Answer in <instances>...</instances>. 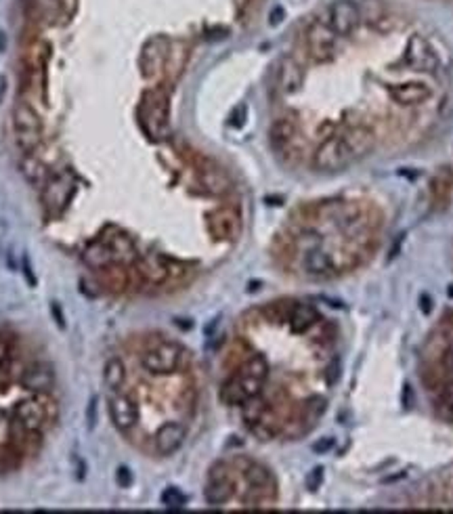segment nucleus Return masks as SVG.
<instances>
[{"label": "nucleus", "mask_w": 453, "mask_h": 514, "mask_svg": "<svg viewBox=\"0 0 453 514\" xmlns=\"http://www.w3.org/2000/svg\"><path fill=\"white\" fill-rule=\"evenodd\" d=\"M13 420L25 428V430H34V433H42L51 420H49V413H47V407L42 403V397H34V399H23L19 401L15 407H13Z\"/></svg>", "instance_id": "nucleus-6"}, {"label": "nucleus", "mask_w": 453, "mask_h": 514, "mask_svg": "<svg viewBox=\"0 0 453 514\" xmlns=\"http://www.w3.org/2000/svg\"><path fill=\"white\" fill-rule=\"evenodd\" d=\"M82 258H84V263H86L91 269H97V271H101V269H105V267H110L112 263H115L112 248H110L108 244H101V241L88 246V248L84 250Z\"/></svg>", "instance_id": "nucleus-24"}, {"label": "nucleus", "mask_w": 453, "mask_h": 514, "mask_svg": "<svg viewBox=\"0 0 453 514\" xmlns=\"http://www.w3.org/2000/svg\"><path fill=\"white\" fill-rule=\"evenodd\" d=\"M61 8H63V17H74L76 0H61Z\"/></svg>", "instance_id": "nucleus-42"}, {"label": "nucleus", "mask_w": 453, "mask_h": 514, "mask_svg": "<svg viewBox=\"0 0 453 514\" xmlns=\"http://www.w3.org/2000/svg\"><path fill=\"white\" fill-rule=\"evenodd\" d=\"M239 372L250 374V376H254V378L267 382V378H269V363H267L265 357H260V355H252V357L239 367Z\"/></svg>", "instance_id": "nucleus-33"}, {"label": "nucleus", "mask_w": 453, "mask_h": 514, "mask_svg": "<svg viewBox=\"0 0 453 514\" xmlns=\"http://www.w3.org/2000/svg\"><path fill=\"white\" fill-rule=\"evenodd\" d=\"M23 273H25V278H28L30 286H36V278H34V273H32V267H30L28 258H23Z\"/></svg>", "instance_id": "nucleus-44"}, {"label": "nucleus", "mask_w": 453, "mask_h": 514, "mask_svg": "<svg viewBox=\"0 0 453 514\" xmlns=\"http://www.w3.org/2000/svg\"><path fill=\"white\" fill-rule=\"evenodd\" d=\"M283 17V8L282 6H277V8H273V13L269 15V19H271V25H277L280 21H282Z\"/></svg>", "instance_id": "nucleus-46"}, {"label": "nucleus", "mask_w": 453, "mask_h": 514, "mask_svg": "<svg viewBox=\"0 0 453 514\" xmlns=\"http://www.w3.org/2000/svg\"><path fill=\"white\" fill-rule=\"evenodd\" d=\"M208 229L217 239H233L239 231V217L229 208L217 210L208 219Z\"/></svg>", "instance_id": "nucleus-17"}, {"label": "nucleus", "mask_w": 453, "mask_h": 514, "mask_svg": "<svg viewBox=\"0 0 453 514\" xmlns=\"http://www.w3.org/2000/svg\"><path fill=\"white\" fill-rule=\"evenodd\" d=\"M326 407H328V403L326 399H321V397H309V399L302 403V411H300V420L304 422V426L311 430L317 422H319V418L326 413Z\"/></svg>", "instance_id": "nucleus-28"}, {"label": "nucleus", "mask_w": 453, "mask_h": 514, "mask_svg": "<svg viewBox=\"0 0 453 514\" xmlns=\"http://www.w3.org/2000/svg\"><path fill=\"white\" fill-rule=\"evenodd\" d=\"M405 61L411 65V67H418V69H435L439 65V59L435 55L432 47L422 38V36H413L409 42H407V51H405Z\"/></svg>", "instance_id": "nucleus-13"}, {"label": "nucleus", "mask_w": 453, "mask_h": 514, "mask_svg": "<svg viewBox=\"0 0 453 514\" xmlns=\"http://www.w3.org/2000/svg\"><path fill=\"white\" fill-rule=\"evenodd\" d=\"M298 137V124L292 115H280L269 128V139L275 149H285Z\"/></svg>", "instance_id": "nucleus-18"}, {"label": "nucleus", "mask_w": 453, "mask_h": 514, "mask_svg": "<svg viewBox=\"0 0 453 514\" xmlns=\"http://www.w3.org/2000/svg\"><path fill=\"white\" fill-rule=\"evenodd\" d=\"M323 483V468H313L309 474H306V489L311 491H317Z\"/></svg>", "instance_id": "nucleus-36"}, {"label": "nucleus", "mask_w": 453, "mask_h": 514, "mask_svg": "<svg viewBox=\"0 0 453 514\" xmlns=\"http://www.w3.org/2000/svg\"><path fill=\"white\" fill-rule=\"evenodd\" d=\"M340 374H342L340 359H332V363H330V365L326 367V372H323V378H326V382H328L330 387H334V384L340 380Z\"/></svg>", "instance_id": "nucleus-35"}, {"label": "nucleus", "mask_w": 453, "mask_h": 514, "mask_svg": "<svg viewBox=\"0 0 453 514\" xmlns=\"http://www.w3.org/2000/svg\"><path fill=\"white\" fill-rule=\"evenodd\" d=\"M11 370H13V367H11V361H8L6 365H0V393H6L8 387H11L13 380H15V376H13Z\"/></svg>", "instance_id": "nucleus-37"}, {"label": "nucleus", "mask_w": 453, "mask_h": 514, "mask_svg": "<svg viewBox=\"0 0 453 514\" xmlns=\"http://www.w3.org/2000/svg\"><path fill=\"white\" fill-rule=\"evenodd\" d=\"M449 296H452V298H453V286H449Z\"/></svg>", "instance_id": "nucleus-53"}, {"label": "nucleus", "mask_w": 453, "mask_h": 514, "mask_svg": "<svg viewBox=\"0 0 453 514\" xmlns=\"http://www.w3.org/2000/svg\"><path fill=\"white\" fill-rule=\"evenodd\" d=\"M164 59H166V49H164V42L160 38H154L145 45L143 49V55H141V67H143V76L151 78L156 76L162 65H164Z\"/></svg>", "instance_id": "nucleus-22"}, {"label": "nucleus", "mask_w": 453, "mask_h": 514, "mask_svg": "<svg viewBox=\"0 0 453 514\" xmlns=\"http://www.w3.org/2000/svg\"><path fill=\"white\" fill-rule=\"evenodd\" d=\"M110 418L113 426L120 433H128L137 426L139 422V405L137 401L122 393H112L110 397Z\"/></svg>", "instance_id": "nucleus-8"}, {"label": "nucleus", "mask_w": 453, "mask_h": 514, "mask_svg": "<svg viewBox=\"0 0 453 514\" xmlns=\"http://www.w3.org/2000/svg\"><path fill=\"white\" fill-rule=\"evenodd\" d=\"M269 409H271L269 401L260 399V397H252V399H248L243 405H241V418H243V422L250 426V424L260 422Z\"/></svg>", "instance_id": "nucleus-29"}, {"label": "nucleus", "mask_w": 453, "mask_h": 514, "mask_svg": "<svg viewBox=\"0 0 453 514\" xmlns=\"http://www.w3.org/2000/svg\"><path fill=\"white\" fill-rule=\"evenodd\" d=\"M248 399H250V397H248L246 391L241 389L237 376L229 378L225 384H223V389H221V401H223L225 405H239V407H241Z\"/></svg>", "instance_id": "nucleus-31"}, {"label": "nucleus", "mask_w": 453, "mask_h": 514, "mask_svg": "<svg viewBox=\"0 0 453 514\" xmlns=\"http://www.w3.org/2000/svg\"><path fill=\"white\" fill-rule=\"evenodd\" d=\"M332 447H334V439H321L313 445V452L315 454H328Z\"/></svg>", "instance_id": "nucleus-40"}, {"label": "nucleus", "mask_w": 453, "mask_h": 514, "mask_svg": "<svg viewBox=\"0 0 453 514\" xmlns=\"http://www.w3.org/2000/svg\"><path fill=\"white\" fill-rule=\"evenodd\" d=\"M443 365H445L449 372H453V346L445 353V357H443Z\"/></svg>", "instance_id": "nucleus-47"}, {"label": "nucleus", "mask_w": 453, "mask_h": 514, "mask_svg": "<svg viewBox=\"0 0 453 514\" xmlns=\"http://www.w3.org/2000/svg\"><path fill=\"white\" fill-rule=\"evenodd\" d=\"M352 162V156L342 139V135L328 137L313 154V166L319 172H340Z\"/></svg>", "instance_id": "nucleus-2"}, {"label": "nucleus", "mask_w": 453, "mask_h": 514, "mask_svg": "<svg viewBox=\"0 0 453 514\" xmlns=\"http://www.w3.org/2000/svg\"><path fill=\"white\" fill-rule=\"evenodd\" d=\"M243 476H246V481L252 489L263 491V493L273 498L275 481H273V474L269 472V468H265L263 464H256V462H248L246 468H243Z\"/></svg>", "instance_id": "nucleus-20"}, {"label": "nucleus", "mask_w": 453, "mask_h": 514, "mask_svg": "<svg viewBox=\"0 0 453 514\" xmlns=\"http://www.w3.org/2000/svg\"><path fill=\"white\" fill-rule=\"evenodd\" d=\"M95 409H97V399H91V405H88V428L91 430L95 426Z\"/></svg>", "instance_id": "nucleus-45"}, {"label": "nucleus", "mask_w": 453, "mask_h": 514, "mask_svg": "<svg viewBox=\"0 0 453 514\" xmlns=\"http://www.w3.org/2000/svg\"><path fill=\"white\" fill-rule=\"evenodd\" d=\"M4 91H6V78L0 76V101H2V97H4Z\"/></svg>", "instance_id": "nucleus-50"}, {"label": "nucleus", "mask_w": 453, "mask_h": 514, "mask_svg": "<svg viewBox=\"0 0 453 514\" xmlns=\"http://www.w3.org/2000/svg\"><path fill=\"white\" fill-rule=\"evenodd\" d=\"M34 8L38 13V17L47 23H57L63 21V8H61V0H34Z\"/></svg>", "instance_id": "nucleus-32"}, {"label": "nucleus", "mask_w": 453, "mask_h": 514, "mask_svg": "<svg viewBox=\"0 0 453 514\" xmlns=\"http://www.w3.org/2000/svg\"><path fill=\"white\" fill-rule=\"evenodd\" d=\"M71 191H74V178H71L69 172L49 176V181L45 183L42 202H45V206L51 208V210H61V208L69 202Z\"/></svg>", "instance_id": "nucleus-10"}, {"label": "nucleus", "mask_w": 453, "mask_h": 514, "mask_svg": "<svg viewBox=\"0 0 453 514\" xmlns=\"http://www.w3.org/2000/svg\"><path fill=\"white\" fill-rule=\"evenodd\" d=\"M389 95L398 105H420L430 99V88L422 82H401V84H391Z\"/></svg>", "instance_id": "nucleus-12"}, {"label": "nucleus", "mask_w": 453, "mask_h": 514, "mask_svg": "<svg viewBox=\"0 0 453 514\" xmlns=\"http://www.w3.org/2000/svg\"><path fill=\"white\" fill-rule=\"evenodd\" d=\"M233 491H235V483H233L226 466L225 464H214L210 468V479H208V485L204 489L206 504L208 506H223L233 498Z\"/></svg>", "instance_id": "nucleus-7"}, {"label": "nucleus", "mask_w": 453, "mask_h": 514, "mask_svg": "<svg viewBox=\"0 0 453 514\" xmlns=\"http://www.w3.org/2000/svg\"><path fill=\"white\" fill-rule=\"evenodd\" d=\"M439 397H441V403H443V405H447V407H453V382L445 384V387L441 389Z\"/></svg>", "instance_id": "nucleus-39"}, {"label": "nucleus", "mask_w": 453, "mask_h": 514, "mask_svg": "<svg viewBox=\"0 0 453 514\" xmlns=\"http://www.w3.org/2000/svg\"><path fill=\"white\" fill-rule=\"evenodd\" d=\"M4 51V34L0 32V53Z\"/></svg>", "instance_id": "nucleus-52"}, {"label": "nucleus", "mask_w": 453, "mask_h": 514, "mask_svg": "<svg viewBox=\"0 0 453 514\" xmlns=\"http://www.w3.org/2000/svg\"><path fill=\"white\" fill-rule=\"evenodd\" d=\"M202 183H204V187H206L210 193H214V195L226 193L229 187H231L226 174L223 171H219V169H206V171L202 172Z\"/></svg>", "instance_id": "nucleus-30"}, {"label": "nucleus", "mask_w": 453, "mask_h": 514, "mask_svg": "<svg viewBox=\"0 0 453 514\" xmlns=\"http://www.w3.org/2000/svg\"><path fill=\"white\" fill-rule=\"evenodd\" d=\"M115 483H117V487H122V489L130 487V485H132V472H130L126 466H120L117 472H115Z\"/></svg>", "instance_id": "nucleus-38"}, {"label": "nucleus", "mask_w": 453, "mask_h": 514, "mask_svg": "<svg viewBox=\"0 0 453 514\" xmlns=\"http://www.w3.org/2000/svg\"><path fill=\"white\" fill-rule=\"evenodd\" d=\"M110 248H112L115 263H120V265H128V263L139 261L137 258V248H134L132 239L126 237V235H115L112 239V244H110Z\"/></svg>", "instance_id": "nucleus-27"}, {"label": "nucleus", "mask_w": 453, "mask_h": 514, "mask_svg": "<svg viewBox=\"0 0 453 514\" xmlns=\"http://www.w3.org/2000/svg\"><path fill=\"white\" fill-rule=\"evenodd\" d=\"M21 172L25 176V181L34 187H45V183L49 181V172L47 166L32 154H25L23 162H21Z\"/></svg>", "instance_id": "nucleus-25"}, {"label": "nucleus", "mask_w": 453, "mask_h": 514, "mask_svg": "<svg viewBox=\"0 0 453 514\" xmlns=\"http://www.w3.org/2000/svg\"><path fill=\"white\" fill-rule=\"evenodd\" d=\"M185 359L189 357L183 346H178L176 343H160L143 355V367L149 374L162 376V374L176 372L185 363Z\"/></svg>", "instance_id": "nucleus-3"}, {"label": "nucleus", "mask_w": 453, "mask_h": 514, "mask_svg": "<svg viewBox=\"0 0 453 514\" xmlns=\"http://www.w3.org/2000/svg\"><path fill=\"white\" fill-rule=\"evenodd\" d=\"M319 321V313L315 307L304 304V302H292L289 315H287V324L294 332L302 334L315 328V324Z\"/></svg>", "instance_id": "nucleus-19"}, {"label": "nucleus", "mask_w": 453, "mask_h": 514, "mask_svg": "<svg viewBox=\"0 0 453 514\" xmlns=\"http://www.w3.org/2000/svg\"><path fill=\"white\" fill-rule=\"evenodd\" d=\"M306 49L313 61L328 63L336 57V34L328 21H313L306 30Z\"/></svg>", "instance_id": "nucleus-4"}, {"label": "nucleus", "mask_w": 453, "mask_h": 514, "mask_svg": "<svg viewBox=\"0 0 453 514\" xmlns=\"http://www.w3.org/2000/svg\"><path fill=\"white\" fill-rule=\"evenodd\" d=\"M130 275L132 273L126 271L124 265H120V263H112L110 267L101 269V282H103V286L108 287V290H112V292H124L126 287L132 284Z\"/></svg>", "instance_id": "nucleus-23"}, {"label": "nucleus", "mask_w": 453, "mask_h": 514, "mask_svg": "<svg viewBox=\"0 0 453 514\" xmlns=\"http://www.w3.org/2000/svg\"><path fill=\"white\" fill-rule=\"evenodd\" d=\"M162 504H164L166 508H183V506L187 504V498L183 496L180 489L168 487V489H164V493H162Z\"/></svg>", "instance_id": "nucleus-34"}, {"label": "nucleus", "mask_w": 453, "mask_h": 514, "mask_svg": "<svg viewBox=\"0 0 453 514\" xmlns=\"http://www.w3.org/2000/svg\"><path fill=\"white\" fill-rule=\"evenodd\" d=\"M403 403L409 407L411 405V389L409 387H405V393H403Z\"/></svg>", "instance_id": "nucleus-49"}, {"label": "nucleus", "mask_w": 453, "mask_h": 514, "mask_svg": "<svg viewBox=\"0 0 453 514\" xmlns=\"http://www.w3.org/2000/svg\"><path fill=\"white\" fill-rule=\"evenodd\" d=\"M185 437H187V430H185L183 424L168 422V424L160 426L156 437H154L156 452L160 456H172L176 450H180V445L185 443Z\"/></svg>", "instance_id": "nucleus-14"}, {"label": "nucleus", "mask_w": 453, "mask_h": 514, "mask_svg": "<svg viewBox=\"0 0 453 514\" xmlns=\"http://www.w3.org/2000/svg\"><path fill=\"white\" fill-rule=\"evenodd\" d=\"M361 23V8L352 0H336L328 11V25L336 36H350Z\"/></svg>", "instance_id": "nucleus-5"}, {"label": "nucleus", "mask_w": 453, "mask_h": 514, "mask_svg": "<svg viewBox=\"0 0 453 514\" xmlns=\"http://www.w3.org/2000/svg\"><path fill=\"white\" fill-rule=\"evenodd\" d=\"M302 267H304V273L313 280H326V278H332L334 273V261L328 252L319 250V248H311L304 258H302Z\"/></svg>", "instance_id": "nucleus-16"}, {"label": "nucleus", "mask_w": 453, "mask_h": 514, "mask_svg": "<svg viewBox=\"0 0 453 514\" xmlns=\"http://www.w3.org/2000/svg\"><path fill=\"white\" fill-rule=\"evenodd\" d=\"M243 115H246V108L239 105V108L233 112V115H231V124H233V126H241V124H243Z\"/></svg>", "instance_id": "nucleus-43"}, {"label": "nucleus", "mask_w": 453, "mask_h": 514, "mask_svg": "<svg viewBox=\"0 0 453 514\" xmlns=\"http://www.w3.org/2000/svg\"><path fill=\"white\" fill-rule=\"evenodd\" d=\"M13 130L17 147L23 154H32L42 141V122L38 112L28 101H17L13 108Z\"/></svg>", "instance_id": "nucleus-1"}, {"label": "nucleus", "mask_w": 453, "mask_h": 514, "mask_svg": "<svg viewBox=\"0 0 453 514\" xmlns=\"http://www.w3.org/2000/svg\"><path fill=\"white\" fill-rule=\"evenodd\" d=\"M352 160L355 158H365L374 152V132L363 126V124H357V126H348L342 135Z\"/></svg>", "instance_id": "nucleus-11"}, {"label": "nucleus", "mask_w": 453, "mask_h": 514, "mask_svg": "<svg viewBox=\"0 0 453 514\" xmlns=\"http://www.w3.org/2000/svg\"><path fill=\"white\" fill-rule=\"evenodd\" d=\"M103 382L110 393H120L126 384V367L120 359H110L103 370Z\"/></svg>", "instance_id": "nucleus-26"}, {"label": "nucleus", "mask_w": 453, "mask_h": 514, "mask_svg": "<svg viewBox=\"0 0 453 514\" xmlns=\"http://www.w3.org/2000/svg\"><path fill=\"white\" fill-rule=\"evenodd\" d=\"M137 273L141 275V280H145V282H149L154 286L164 284L170 278L164 256H147V258H141L139 261V267H137Z\"/></svg>", "instance_id": "nucleus-21"}, {"label": "nucleus", "mask_w": 453, "mask_h": 514, "mask_svg": "<svg viewBox=\"0 0 453 514\" xmlns=\"http://www.w3.org/2000/svg\"><path fill=\"white\" fill-rule=\"evenodd\" d=\"M422 307H424L426 313L430 311V298H428V296H422Z\"/></svg>", "instance_id": "nucleus-51"}, {"label": "nucleus", "mask_w": 453, "mask_h": 514, "mask_svg": "<svg viewBox=\"0 0 453 514\" xmlns=\"http://www.w3.org/2000/svg\"><path fill=\"white\" fill-rule=\"evenodd\" d=\"M21 387L30 393H36V395H47L53 387H55V372L49 363H42V361H36L32 365H28L23 372H21V378H19Z\"/></svg>", "instance_id": "nucleus-9"}, {"label": "nucleus", "mask_w": 453, "mask_h": 514, "mask_svg": "<svg viewBox=\"0 0 453 514\" xmlns=\"http://www.w3.org/2000/svg\"><path fill=\"white\" fill-rule=\"evenodd\" d=\"M11 361V346L8 343L0 341V365H6Z\"/></svg>", "instance_id": "nucleus-41"}, {"label": "nucleus", "mask_w": 453, "mask_h": 514, "mask_svg": "<svg viewBox=\"0 0 453 514\" xmlns=\"http://www.w3.org/2000/svg\"><path fill=\"white\" fill-rule=\"evenodd\" d=\"M51 309H53V315H55L57 326H59V328H63V326H65V321H63V317H61V313H59V304L53 302V304H51Z\"/></svg>", "instance_id": "nucleus-48"}, {"label": "nucleus", "mask_w": 453, "mask_h": 514, "mask_svg": "<svg viewBox=\"0 0 453 514\" xmlns=\"http://www.w3.org/2000/svg\"><path fill=\"white\" fill-rule=\"evenodd\" d=\"M304 82V72L302 65L294 57H283L280 61V69H277V86L283 95H294L302 88Z\"/></svg>", "instance_id": "nucleus-15"}]
</instances>
